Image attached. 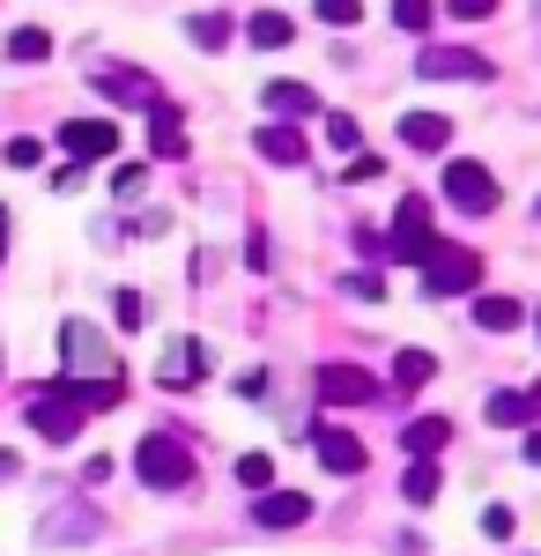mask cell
<instances>
[{
	"mask_svg": "<svg viewBox=\"0 0 541 556\" xmlns=\"http://www.w3.org/2000/svg\"><path fill=\"white\" fill-rule=\"evenodd\" d=\"M60 364H67L60 379H126V371H119V349L104 342L97 327H83V319H67V327H60Z\"/></svg>",
	"mask_w": 541,
	"mask_h": 556,
	"instance_id": "obj_1",
	"label": "cell"
},
{
	"mask_svg": "<svg viewBox=\"0 0 541 556\" xmlns=\"http://www.w3.org/2000/svg\"><path fill=\"white\" fill-rule=\"evenodd\" d=\"M134 475H141L149 490H186V482H193V453H186L171 430H149V438L134 445Z\"/></svg>",
	"mask_w": 541,
	"mask_h": 556,
	"instance_id": "obj_2",
	"label": "cell"
},
{
	"mask_svg": "<svg viewBox=\"0 0 541 556\" xmlns=\"http://www.w3.org/2000/svg\"><path fill=\"white\" fill-rule=\"evenodd\" d=\"M423 282H430L438 298H467V290L482 282V260H475V245H430V253H423Z\"/></svg>",
	"mask_w": 541,
	"mask_h": 556,
	"instance_id": "obj_3",
	"label": "cell"
},
{
	"mask_svg": "<svg viewBox=\"0 0 541 556\" xmlns=\"http://www.w3.org/2000/svg\"><path fill=\"white\" fill-rule=\"evenodd\" d=\"M416 67L430 83H490V75H498V67H490L482 52H467V45H423Z\"/></svg>",
	"mask_w": 541,
	"mask_h": 556,
	"instance_id": "obj_4",
	"label": "cell"
},
{
	"mask_svg": "<svg viewBox=\"0 0 541 556\" xmlns=\"http://www.w3.org/2000/svg\"><path fill=\"white\" fill-rule=\"evenodd\" d=\"M83 424H89V408L75 401V393H38V401H30V430L52 438V445H75Z\"/></svg>",
	"mask_w": 541,
	"mask_h": 556,
	"instance_id": "obj_5",
	"label": "cell"
},
{
	"mask_svg": "<svg viewBox=\"0 0 541 556\" xmlns=\"http://www.w3.org/2000/svg\"><path fill=\"white\" fill-rule=\"evenodd\" d=\"M445 201L467 208V215H490L498 208V178L482 172V164H467V156H453V164H445Z\"/></svg>",
	"mask_w": 541,
	"mask_h": 556,
	"instance_id": "obj_6",
	"label": "cell"
},
{
	"mask_svg": "<svg viewBox=\"0 0 541 556\" xmlns=\"http://www.w3.org/2000/svg\"><path fill=\"white\" fill-rule=\"evenodd\" d=\"M430 245H438V238H430V208H423V201H401V208H393V238H386V253L401 260V267H423Z\"/></svg>",
	"mask_w": 541,
	"mask_h": 556,
	"instance_id": "obj_7",
	"label": "cell"
},
{
	"mask_svg": "<svg viewBox=\"0 0 541 556\" xmlns=\"http://www.w3.org/2000/svg\"><path fill=\"white\" fill-rule=\"evenodd\" d=\"M319 401L327 408H364V401H378V379L364 364H319Z\"/></svg>",
	"mask_w": 541,
	"mask_h": 556,
	"instance_id": "obj_8",
	"label": "cell"
},
{
	"mask_svg": "<svg viewBox=\"0 0 541 556\" xmlns=\"http://www.w3.org/2000/svg\"><path fill=\"white\" fill-rule=\"evenodd\" d=\"M60 149H67L75 164L119 156V127H112V119H67V127H60Z\"/></svg>",
	"mask_w": 541,
	"mask_h": 556,
	"instance_id": "obj_9",
	"label": "cell"
},
{
	"mask_svg": "<svg viewBox=\"0 0 541 556\" xmlns=\"http://www.w3.org/2000/svg\"><path fill=\"white\" fill-rule=\"evenodd\" d=\"M149 156H156V164H178V156H186V119L171 112L164 97L149 104Z\"/></svg>",
	"mask_w": 541,
	"mask_h": 556,
	"instance_id": "obj_10",
	"label": "cell"
},
{
	"mask_svg": "<svg viewBox=\"0 0 541 556\" xmlns=\"http://www.w3.org/2000/svg\"><path fill=\"white\" fill-rule=\"evenodd\" d=\"M252 519H260V527H304V519H312V497H304V490H260Z\"/></svg>",
	"mask_w": 541,
	"mask_h": 556,
	"instance_id": "obj_11",
	"label": "cell"
},
{
	"mask_svg": "<svg viewBox=\"0 0 541 556\" xmlns=\"http://www.w3.org/2000/svg\"><path fill=\"white\" fill-rule=\"evenodd\" d=\"M267 112H275V119H290V127H304V119H327V112H319V97H312L304 83H267Z\"/></svg>",
	"mask_w": 541,
	"mask_h": 556,
	"instance_id": "obj_12",
	"label": "cell"
},
{
	"mask_svg": "<svg viewBox=\"0 0 541 556\" xmlns=\"http://www.w3.org/2000/svg\"><path fill=\"white\" fill-rule=\"evenodd\" d=\"M97 89H104L112 104H156V83H149L141 67H97Z\"/></svg>",
	"mask_w": 541,
	"mask_h": 556,
	"instance_id": "obj_13",
	"label": "cell"
},
{
	"mask_svg": "<svg viewBox=\"0 0 541 556\" xmlns=\"http://www.w3.org/2000/svg\"><path fill=\"white\" fill-rule=\"evenodd\" d=\"M252 149H260L267 164H282V172H290V164H304V134H297L290 119H275V127H260V134H252Z\"/></svg>",
	"mask_w": 541,
	"mask_h": 556,
	"instance_id": "obj_14",
	"label": "cell"
},
{
	"mask_svg": "<svg viewBox=\"0 0 541 556\" xmlns=\"http://www.w3.org/2000/svg\"><path fill=\"white\" fill-rule=\"evenodd\" d=\"M312 445H319V460H327L334 475H364V445H356V438H349V430L319 424V438H312Z\"/></svg>",
	"mask_w": 541,
	"mask_h": 556,
	"instance_id": "obj_15",
	"label": "cell"
},
{
	"mask_svg": "<svg viewBox=\"0 0 541 556\" xmlns=\"http://www.w3.org/2000/svg\"><path fill=\"white\" fill-rule=\"evenodd\" d=\"M401 141H408V149H445V141H453V119H438V112H401Z\"/></svg>",
	"mask_w": 541,
	"mask_h": 556,
	"instance_id": "obj_16",
	"label": "cell"
},
{
	"mask_svg": "<svg viewBox=\"0 0 541 556\" xmlns=\"http://www.w3.org/2000/svg\"><path fill=\"white\" fill-rule=\"evenodd\" d=\"M453 438V424L445 416H416V424L401 430V445H408V460H438V445Z\"/></svg>",
	"mask_w": 541,
	"mask_h": 556,
	"instance_id": "obj_17",
	"label": "cell"
},
{
	"mask_svg": "<svg viewBox=\"0 0 541 556\" xmlns=\"http://www.w3.org/2000/svg\"><path fill=\"white\" fill-rule=\"evenodd\" d=\"M246 38L260 45V52H282V45L297 38V23H290V15H275V8H260V15L246 23Z\"/></svg>",
	"mask_w": 541,
	"mask_h": 556,
	"instance_id": "obj_18",
	"label": "cell"
},
{
	"mask_svg": "<svg viewBox=\"0 0 541 556\" xmlns=\"http://www.w3.org/2000/svg\"><path fill=\"white\" fill-rule=\"evenodd\" d=\"M8 60H23V67L52 60V30H45V23H23V30H8Z\"/></svg>",
	"mask_w": 541,
	"mask_h": 556,
	"instance_id": "obj_19",
	"label": "cell"
},
{
	"mask_svg": "<svg viewBox=\"0 0 541 556\" xmlns=\"http://www.w3.org/2000/svg\"><path fill=\"white\" fill-rule=\"evenodd\" d=\"M97 527H104L97 513H52V519L38 527V542H89Z\"/></svg>",
	"mask_w": 541,
	"mask_h": 556,
	"instance_id": "obj_20",
	"label": "cell"
},
{
	"mask_svg": "<svg viewBox=\"0 0 541 556\" xmlns=\"http://www.w3.org/2000/svg\"><path fill=\"white\" fill-rule=\"evenodd\" d=\"M519 319H527V312L512 298H475V327H482V334H512Z\"/></svg>",
	"mask_w": 541,
	"mask_h": 556,
	"instance_id": "obj_21",
	"label": "cell"
},
{
	"mask_svg": "<svg viewBox=\"0 0 541 556\" xmlns=\"http://www.w3.org/2000/svg\"><path fill=\"white\" fill-rule=\"evenodd\" d=\"M438 379V356H430V349H401V356H393V386H430Z\"/></svg>",
	"mask_w": 541,
	"mask_h": 556,
	"instance_id": "obj_22",
	"label": "cell"
},
{
	"mask_svg": "<svg viewBox=\"0 0 541 556\" xmlns=\"http://www.w3.org/2000/svg\"><path fill=\"white\" fill-rule=\"evenodd\" d=\"M230 30H238L230 15H193V23H186V38L201 45V52H223V45H230Z\"/></svg>",
	"mask_w": 541,
	"mask_h": 556,
	"instance_id": "obj_23",
	"label": "cell"
},
{
	"mask_svg": "<svg viewBox=\"0 0 541 556\" xmlns=\"http://www.w3.org/2000/svg\"><path fill=\"white\" fill-rule=\"evenodd\" d=\"M482 416H490V424H534V401H527V393H490V408H482Z\"/></svg>",
	"mask_w": 541,
	"mask_h": 556,
	"instance_id": "obj_24",
	"label": "cell"
},
{
	"mask_svg": "<svg viewBox=\"0 0 541 556\" xmlns=\"http://www.w3.org/2000/svg\"><path fill=\"white\" fill-rule=\"evenodd\" d=\"M193 371H209V349H201V342H178V349L164 356V379L178 386V379H193Z\"/></svg>",
	"mask_w": 541,
	"mask_h": 556,
	"instance_id": "obj_25",
	"label": "cell"
},
{
	"mask_svg": "<svg viewBox=\"0 0 541 556\" xmlns=\"http://www.w3.org/2000/svg\"><path fill=\"white\" fill-rule=\"evenodd\" d=\"M401 490H408V505H430V497H438V460H408Z\"/></svg>",
	"mask_w": 541,
	"mask_h": 556,
	"instance_id": "obj_26",
	"label": "cell"
},
{
	"mask_svg": "<svg viewBox=\"0 0 541 556\" xmlns=\"http://www.w3.org/2000/svg\"><path fill=\"white\" fill-rule=\"evenodd\" d=\"M327 141H334V149H349V156H356V149H364V127H356L349 112H327Z\"/></svg>",
	"mask_w": 541,
	"mask_h": 556,
	"instance_id": "obj_27",
	"label": "cell"
},
{
	"mask_svg": "<svg viewBox=\"0 0 541 556\" xmlns=\"http://www.w3.org/2000/svg\"><path fill=\"white\" fill-rule=\"evenodd\" d=\"M238 482H246V490H267V482H275V460H267V453H238Z\"/></svg>",
	"mask_w": 541,
	"mask_h": 556,
	"instance_id": "obj_28",
	"label": "cell"
},
{
	"mask_svg": "<svg viewBox=\"0 0 541 556\" xmlns=\"http://www.w3.org/2000/svg\"><path fill=\"white\" fill-rule=\"evenodd\" d=\"M0 156H8V164H15V172H38L45 141H30V134H15V141H8V149H0Z\"/></svg>",
	"mask_w": 541,
	"mask_h": 556,
	"instance_id": "obj_29",
	"label": "cell"
},
{
	"mask_svg": "<svg viewBox=\"0 0 541 556\" xmlns=\"http://www.w3.org/2000/svg\"><path fill=\"white\" fill-rule=\"evenodd\" d=\"M393 23L401 30H430V0H393Z\"/></svg>",
	"mask_w": 541,
	"mask_h": 556,
	"instance_id": "obj_30",
	"label": "cell"
},
{
	"mask_svg": "<svg viewBox=\"0 0 541 556\" xmlns=\"http://www.w3.org/2000/svg\"><path fill=\"white\" fill-rule=\"evenodd\" d=\"M319 23H364V0H319Z\"/></svg>",
	"mask_w": 541,
	"mask_h": 556,
	"instance_id": "obj_31",
	"label": "cell"
},
{
	"mask_svg": "<svg viewBox=\"0 0 541 556\" xmlns=\"http://www.w3.org/2000/svg\"><path fill=\"white\" fill-rule=\"evenodd\" d=\"M112 319H119V327H141V298H134V290H112Z\"/></svg>",
	"mask_w": 541,
	"mask_h": 556,
	"instance_id": "obj_32",
	"label": "cell"
},
{
	"mask_svg": "<svg viewBox=\"0 0 541 556\" xmlns=\"http://www.w3.org/2000/svg\"><path fill=\"white\" fill-rule=\"evenodd\" d=\"M512 527H519V519L504 513V505H490V513H482V534H490V542H512Z\"/></svg>",
	"mask_w": 541,
	"mask_h": 556,
	"instance_id": "obj_33",
	"label": "cell"
},
{
	"mask_svg": "<svg viewBox=\"0 0 541 556\" xmlns=\"http://www.w3.org/2000/svg\"><path fill=\"white\" fill-rule=\"evenodd\" d=\"M378 172H386V164H378V156H349V186H372Z\"/></svg>",
	"mask_w": 541,
	"mask_h": 556,
	"instance_id": "obj_34",
	"label": "cell"
},
{
	"mask_svg": "<svg viewBox=\"0 0 541 556\" xmlns=\"http://www.w3.org/2000/svg\"><path fill=\"white\" fill-rule=\"evenodd\" d=\"M378 290H386V282H378V275H349V298H364V304H378Z\"/></svg>",
	"mask_w": 541,
	"mask_h": 556,
	"instance_id": "obj_35",
	"label": "cell"
},
{
	"mask_svg": "<svg viewBox=\"0 0 541 556\" xmlns=\"http://www.w3.org/2000/svg\"><path fill=\"white\" fill-rule=\"evenodd\" d=\"M112 193H141V164H119L112 172Z\"/></svg>",
	"mask_w": 541,
	"mask_h": 556,
	"instance_id": "obj_36",
	"label": "cell"
},
{
	"mask_svg": "<svg viewBox=\"0 0 541 556\" xmlns=\"http://www.w3.org/2000/svg\"><path fill=\"white\" fill-rule=\"evenodd\" d=\"M490 8H498V0H453V15H460V23H482Z\"/></svg>",
	"mask_w": 541,
	"mask_h": 556,
	"instance_id": "obj_37",
	"label": "cell"
},
{
	"mask_svg": "<svg viewBox=\"0 0 541 556\" xmlns=\"http://www.w3.org/2000/svg\"><path fill=\"white\" fill-rule=\"evenodd\" d=\"M15 475H23V460H15V453H0V482H15Z\"/></svg>",
	"mask_w": 541,
	"mask_h": 556,
	"instance_id": "obj_38",
	"label": "cell"
},
{
	"mask_svg": "<svg viewBox=\"0 0 541 556\" xmlns=\"http://www.w3.org/2000/svg\"><path fill=\"white\" fill-rule=\"evenodd\" d=\"M527 460H534V468H541V430H527Z\"/></svg>",
	"mask_w": 541,
	"mask_h": 556,
	"instance_id": "obj_39",
	"label": "cell"
},
{
	"mask_svg": "<svg viewBox=\"0 0 541 556\" xmlns=\"http://www.w3.org/2000/svg\"><path fill=\"white\" fill-rule=\"evenodd\" d=\"M0 253H8V215H0Z\"/></svg>",
	"mask_w": 541,
	"mask_h": 556,
	"instance_id": "obj_40",
	"label": "cell"
},
{
	"mask_svg": "<svg viewBox=\"0 0 541 556\" xmlns=\"http://www.w3.org/2000/svg\"><path fill=\"white\" fill-rule=\"evenodd\" d=\"M534 327H541V312H534Z\"/></svg>",
	"mask_w": 541,
	"mask_h": 556,
	"instance_id": "obj_41",
	"label": "cell"
},
{
	"mask_svg": "<svg viewBox=\"0 0 541 556\" xmlns=\"http://www.w3.org/2000/svg\"><path fill=\"white\" fill-rule=\"evenodd\" d=\"M534 215H541V201H534Z\"/></svg>",
	"mask_w": 541,
	"mask_h": 556,
	"instance_id": "obj_42",
	"label": "cell"
}]
</instances>
